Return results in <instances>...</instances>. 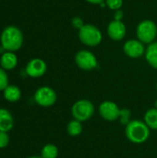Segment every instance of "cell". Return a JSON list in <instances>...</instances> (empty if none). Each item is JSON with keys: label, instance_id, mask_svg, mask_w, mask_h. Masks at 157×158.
<instances>
[{"label": "cell", "instance_id": "cell-20", "mask_svg": "<svg viewBox=\"0 0 157 158\" xmlns=\"http://www.w3.org/2000/svg\"><path fill=\"white\" fill-rule=\"evenodd\" d=\"M106 6L111 10H118L123 6V0H105Z\"/></svg>", "mask_w": 157, "mask_h": 158}, {"label": "cell", "instance_id": "cell-27", "mask_svg": "<svg viewBox=\"0 0 157 158\" xmlns=\"http://www.w3.org/2000/svg\"><path fill=\"white\" fill-rule=\"evenodd\" d=\"M155 108H157V100L155 101Z\"/></svg>", "mask_w": 157, "mask_h": 158}, {"label": "cell", "instance_id": "cell-28", "mask_svg": "<svg viewBox=\"0 0 157 158\" xmlns=\"http://www.w3.org/2000/svg\"><path fill=\"white\" fill-rule=\"evenodd\" d=\"M156 91H157V83H156Z\"/></svg>", "mask_w": 157, "mask_h": 158}, {"label": "cell", "instance_id": "cell-8", "mask_svg": "<svg viewBox=\"0 0 157 158\" xmlns=\"http://www.w3.org/2000/svg\"><path fill=\"white\" fill-rule=\"evenodd\" d=\"M100 116L106 121H115L120 117V108L112 101H104L98 108Z\"/></svg>", "mask_w": 157, "mask_h": 158}, {"label": "cell", "instance_id": "cell-17", "mask_svg": "<svg viewBox=\"0 0 157 158\" xmlns=\"http://www.w3.org/2000/svg\"><path fill=\"white\" fill-rule=\"evenodd\" d=\"M82 122L73 119L68 122L67 126V132L71 137H77L82 132Z\"/></svg>", "mask_w": 157, "mask_h": 158}, {"label": "cell", "instance_id": "cell-12", "mask_svg": "<svg viewBox=\"0 0 157 158\" xmlns=\"http://www.w3.org/2000/svg\"><path fill=\"white\" fill-rule=\"evenodd\" d=\"M18 65V56L14 52H4L0 57V66L5 70H12Z\"/></svg>", "mask_w": 157, "mask_h": 158}, {"label": "cell", "instance_id": "cell-22", "mask_svg": "<svg viewBox=\"0 0 157 158\" xmlns=\"http://www.w3.org/2000/svg\"><path fill=\"white\" fill-rule=\"evenodd\" d=\"M71 24H72L73 28H75L77 30H81L84 26L83 19L80 17H74L71 20Z\"/></svg>", "mask_w": 157, "mask_h": 158}, {"label": "cell", "instance_id": "cell-4", "mask_svg": "<svg viewBox=\"0 0 157 158\" xmlns=\"http://www.w3.org/2000/svg\"><path fill=\"white\" fill-rule=\"evenodd\" d=\"M93 104L87 99H81L75 102L71 107V115L74 119L81 122L89 120L94 114Z\"/></svg>", "mask_w": 157, "mask_h": 158}, {"label": "cell", "instance_id": "cell-7", "mask_svg": "<svg viewBox=\"0 0 157 158\" xmlns=\"http://www.w3.org/2000/svg\"><path fill=\"white\" fill-rule=\"evenodd\" d=\"M34 101L43 107H50L55 105L56 101V94L52 88L43 86L35 92Z\"/></svg>", "mask_w": 157, "mask_h": 158}, {"label": "cell", "instance_id": "cell-15", "mask_svg": "<svg viewBox=\"0 0 157 158\" xmlns=\"http://www.w3.org/2000/svg\"><path fill=\"white\" fill-rule=\"evenodd\" d=\"M20 96H21L20 90L16 85H8L4 90V97L8 102H12V103L17 102L19 100Z\"/></svg>", "mask_w": 157, "mask_h": 158}, {"label": "cell", "instance_id": "cell-24", "mask_svg": "<svg viewBox=\"0 0 157 158\" xmlns=\"http://www.w3.org/2000/svg\"><path fill=\"white\" fill-rule=\"evenodd\" d=\"M123 11L121 9H118V10H116L115 14H114V19L115 20H122L123 19Z\"/></svg>", "mask_w": 157, "mask_h": 158}, {"label": "cell", "instance_id": "cell-14", "mask_svg": "<svg viewBox=\"0 0 157 158\" xmlns=\"http://www.w3.org/2000/svg\"><path fill=\"white\" fill-rule=\"evenodd\" d=\"M144 55L148 64L152 68L157 69V42H154L148 45Z\"/></svg>", "mask_w": 157, "mask_h": 158}, {"label": "cell", "instance_id": "cell-2", "mask_svg": "<svg viewBox=\"0 0 157 158\" xmlns=\"http://www.w3.org/2000/svg\"><path fill=\"white\" fill-rule=\"evenodd\" d=\"M150 129L145 124L139 119L130 120L125 130V134L128 140L133 143L140 144L145 143L150 137Z\"/></svg>", "mask_w": 157, "mask_h": 158}, {"label": "cell", "instance_id": "cell-13", "mask_svg": "<svg viewBox=\"0 0 157 158\" xmlns=\"http://www.w3.org/2000/svg\"><path fill=\"white\" fill-rule=\"evenodd\" d=\"M13 117L11 113L5 108H0V131L7 132L13 128Z\"/></svg>", "mask_w": 157, "mask_h": 158}, {"label": "cell", "instance_id": "cell-5", "mask_svg": "<svg viewBox=\"0 0 157 158\" xmlns=\"http://www.w3.org/2000/svg\"><path fill=\"white\" fill-rule=\"evenodd\" d=\"M138 40L143 44H152L157 36V26L155 21L151 19H144L141 21L136 29Z\"/></svg>", "mask_w": 157, "mask_h": 158}, {"label": "cell", "instance_id": "cell-11", "mask_svg": "<svg viewBox=\"0 0 157 158\" xmlns=\"http://www.w3.org/2000/svg\"><path fill=\"white\" fill-rule=\"evenodd\" d=\"M127 33L126 25L122 20H112L107 26V34L110 39L114 41H121L125 38Z\"/></svg>", "mask_w": 157, "mask_h": 158}, {"label": "cell", "instance_id": "cell-19", "mask_svg": "<svg viewBox=\"0 0 157 158\" xmlns=\"http://www.w3.org/2000/svg\"><path fill=\"white\" fill-rule=\"evenodd\" d=\"M8 86V77L4 69L0 67V91H4Z\"/></svg>", "mask_w": 157, "mask_h": 158}, {"label": "cell", "instance_id": "cell-18", "mask_svg": "<svg viewBox=\"0 0 157 158\" xmlns=\"http://www.w3.org/2000/svg\"><path fill=\"white\" fill-rule=\"evenodd\" d=\"M41 155L43 158H56L58 156V149L55 144L48 143L43 147Z\"/></svg>", "mask_w": 157, "mask_h": 158}, {"label": "cell", "instance_id": "cell-16", "mask_svg": "<svg viewBox=\"0 0 157 158\" xmlns=\"http://www.w3.org/2000/svg\"><path fill=\"white\" fill-rule=\"evenodd\" d=\"M144 122L150 130L157 131V108H151L146 111Z\"/></svg>", "mask_w": 157, "mask_h": 158}, {"label": "cell", "instance_id": "cell-21", "mask_svg": "<svg viewBox=\"0 0 157 158\" xmlns=\"http://www.w3.org/2000/svg\"><path fill=\"white\" fill-rule=\"evenodd\" d=\"M8 143H9V137L7 133L5 131H0V149L7 146Z\"/></svg>", "mask_w": 157, "mask_h": 158}, {"label": "cell", "instance_id": "cell-1", "mask_svg": "<svg viewBox=\"0 0 157 158\" xmlns=\"http://www.w3.org/2000/svg\"><path fill=\"white\" fill-rule=\"evenodd\" d=\"M24 41L21 30L14 25H8L1 32V47L7 52H16L22 47Z\"/></svg>", "mask_w": 157, "mask_h": 158}, {"label": "cell", "instance_id": "cell-9", "mask_svg": "<svg viewBox=\"0 0 157 158\" xmlns=\"http://www.w3.org/2000/svg\"><path fill=\"white\" fill-rule=\"evenodd\" d=\"M144 44L140 40L131 39L127 41L123 45V51L130 58H139L145 54Z\"/></svg>", "mask_w": 157, "mask_h": 158}, {"label": "cell", "instance_id": "cell-25", "mask_svg": "<svg viewBox=\"0 0 157 158\" xmlns=\"http://www.w3.org/2000/svg\"><path fill=\"white\" fill-rule=\"evenodd\" d=\"M90 4H93V5H101L102 3L105 2V0H85Z\"/></svg>", "mask_w": 157, "mask_h": 158}, {"label": "cell", "instance_id": "cell-26", "mask_svg": "<svg viewBox=\"0 0 157 158\" xmlns=\"http://www.w3.org/2000/svg\"><path fill=\"white\" fill-rule=\"evenodd\" d=\"M28 158H43L42 156H30V157Z\"/></svg>", "mask_w": 157, "mask_h": 158}, {"label": "cell", "instance_id": "cell-23", "mask_svg": "<svg viewBox=\"0 0 157 158\" xmlns=\"http://www.w3.org/2000/svg\"><path fill=\"white\" fill-rule=\"evenodd\" d=\"M130 113L129 110H127V109L120 110V117L119 118H121L122 123L128 124L130 122Z\"/></svg>", "mask_w": 157, "mask_h": 158}, {"label": "cell", "instance_id": "cell-6", "mask_svg": "<svg viewBox=\"0 0 157 158\" xmlns=\"http://www.w3.org/2000/svg\"><path fill=\"white\" fill-rule=\"evenodd\" d=\"M75 63L82 70L90 71L97 68L96 56L89 50H80L75 55Z\"/></svg>", "mask_w": 157, "mask_h": 158}, {"label": "cell", "instance_id": "cell-10", "mask_svg": "<svg viewBox=\"0 0 157 158\" xmlns=\"http://www.w3.org/2000/svg\"><path fill=\"white\" fill-rule=\"evenodd\" d=\"M46 63L41 58H32L30 60L25 68L26 74L31 78H40L46 72Z\"/></svg>", "mask_w": 157, "mask_h": 158}, {"label": "cell", "instance_id": "cell-3", "mask_svg": "<svg viewBox=\"0 0 157 158\" xmlns=\"http://www.w3.org/2000/svg\"><path fill=\"white\" fill-rule=\"evenodd\" d=\"M79 39L86 46L94 47L101 44L103 34L96 26L93 24H84V26L79 30Z\"/></svg>", "mask_w": 157, "mask_h": 158}]
</instances>
